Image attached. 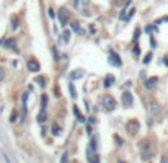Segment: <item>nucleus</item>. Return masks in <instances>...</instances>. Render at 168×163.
<instances>
[{
  "label": "nucleus",
  "mask_w": 168,
  "mask_h": 163,
  "mask_svg": "<svg viewBox=\"0 0 168 163\" xmlns=\"http://www.w3.org/2000/svg\"><path fill=\"white\" fill-rule=\"evenodd\" d=\"M83 3H84V5H87V3H89V0H83Z\"/></svg>",
  "instance_id": "obj_33"
},
{
  "label": "nucleus",
  "mask_w": 168,
  "mask_h": 163,
  "mask_svg": "<svg viewBox=\"0 0 168 163\" xmlns=\"http://www.w3.org/2000/svg\"><path fill=\"white\" fill-rule=\"evenodd\" d=\"M164 62H165V65L168 67V55H167V56H164Z\"/></svg>",
  "instance_id": "obj_32"
},
{
  "label": "nucleus",
  "mask_w": 168,
  "mask_h": 163,
  "mask_svg": "<svg viewBox=\"0 0 168 163\" xmlns=\"http://www.w3.org/2000/svg\"><path fill=\"white\" fill-rule=\"evenodd\" d=\"M58 18H59V22L60 25H67L68 24V19H69V13L65 8H60L58 10Z\"/></svg>",
  "instance_id": "obj_4"
},
{
  "label": "nucleus",
  "mask_w": 168,
  "mask_h": 163,
  "mask_svg": "<svg viewBox=\"0 0 168 163\" xmlns=\"http://www.w3.org/2000/svg\"><path fill=\"white\" fill-rule=\"evenodd\" d=\"M67 159H68V154L65 153V154L62 156V159H60V163H67Z\"/></svg>",
  "instance_id": "obj_27"
},
{
  "label": "nucleus",
  "mask_w": 168,
  "mask_h": 163,
  "mask_svg": "<svg viewBox=\"0 0 168 163\" xmlns=\"http://www.w3.org/2000/svg\"><path fill=\"white\" fill-rule=\"evenodd\" d=\"M27 68L33 73H37V71H40V64L35 60H28L27 61Z\"/></svg>",
  "instance_id": "obj_6"
},
{
  "label": "nucleus",
  "mask_w": 168,
  "mask_h": 163,
  "mask_svg": "<svg viewBox=\"0 0 168 163\" xmlns=\"http://www.w3.org/2000/svg\"><path fill=\"white\" fill-rule=\"evenodd\" d=\"M139 128H140V125H139L137 120H130L128 125H127V129H128L130 134H137V132H139Z\"/></svg>",
  "instance_id": "obj_7"
},
{
  "label": "nucleus",
  "mask_w": 168,
  "mask_h": 163,
  "mask_svg": "<svg viewBox=\"0 0 168 163\" xmlns=\"http://www.w3.org/2000/svg\"><path fill=\"white\" fill-rule=\"evenodd\" d=\"M46 105H47V95L43 94L41 95V108H46Z\"/></svg>",
  "instance_id": "obj_20"
},
{
  "label": "nucleus",
  "mask_w": 168,
  "mask_h": 163,
  "mask_svg": "<svg viewBox=\"0 0 168 163\" xmlns=\"http://www.w3.org/2000/svg\"><path fill=\"white\" fill-rule=\"evenodd\" d=\"M49 17H50V18H55V10H53V9H49Z\"/></svg>",
  "instance_id": "obj_28"
},
{
  "label": "nucleus",
  "mask_w": 168,
  "mask_h": 163,
  "mask_svg": "<svg viewBox=\"0 0 168 163\" xmlns=\"http://www.w3.org/2000/svg\"><path fill=\"white\" fill-rule=\"evenodd\" d=\"M35 82H37L38 85L41 86V87H43L44 85H46V83H44V77H37V79H35Z\"/></svg>",
  "instance_id": "obj_25"
},
{
  "label": "nucleus",
  "mask_w": 168,
  "mask_h": 163,
  "mask_svg": "<svg viewBox=\"0 0 168 163\" xmlns=\"http://www.w3.org/2000/svg\"><path fill=\"white\" fill-rule=\"evenodd\" d=\"M128 10H130V12H128V15H127V17L124 18V21H125V22H128V21L131 19V17H133V15L136 13V8H130Z\"/></svg>",
  "instance_id": "obj_15"
},
{
  "label": "nucleus",
  "mask_w": 168,
  "mask_h": 163,
  "mask_svg": "<svg viewBox=\"0 0 168 163\" xmlns=\"http://www.w3.org/2000/svg\"><path fill=\"white\" fill-rule=\"evenodd\" d=\"M152 31H158V27H155V25H148L146 27V33H152Z\"/></svg>",
  "instance_id": "obj_21"
},
{
  "label": "nucleus",
  "mask_w": 168,
  "mask_h": 163,
  "mask_svg": "<svg viewBox=\"0 0 168 163\" xmlns=\"http://www.w3.org/2000/svg\"><path fill=\"white\" fill-rule=\"evenodd\" d=\"M87 159H89V163H100V159H99V154L96 153V139L93 138L90 145H89V150H87Z\"/></svg>",
  "instance_id": "obj_1"
},
{
  "label": "nucleus",
  "mask_w": 168,
  "mask_h": 163,
  "mask_svg": "<svg viewBox=\"0 0 168 163\" xmlns=\"http://www.w3.org/2000/svg\"><path fill=\"white\" fill-rule=\"evenodd\" d=\"M3 159H5V162H6V163H10V160H9V157H8L6 153H3Z\"/></svg>",
  "instance_id": "obj_30"
},
{
  "label": "nucleus",
  "mask_w": 168,
  "mask_h": 163,
  "mask_svg": "<svg viewBox=\"0 0 168 163\" xmlns=\"http://www.w3.org/2000/svg\"><path fill=\"white\" fill-rule=\"evenodd\" d=\"M102 105H103L106 110H114V108L117 107V102H115V99H114L111 95H103V96H102Z\"/></svg>",
  "instance_id": "obj_2"
},
{
  "label": "nucleus",
  "mask_w": 168,
  "mask_h": 163,
  "mask_svg": "<svg viewBox=\"0 0 168 163\" xmlns=\"http://www.w3.org/2000/svg\"><path fill=\"white\" fill-rule=\"evenodd\" d=\"M13 28H18V19H13V24H12Z\"/></svg>",
  "instance_id": "obj_31"
},
{
  "label": "nucleus",
  "mask_w": 168,
  "mask_h": 163,
  "mask_svg": "<svg viewBox=\"0 0 168 163\" xmlns=\"http://www.w3.org/2000/svg\"><path fill=\"white\" fill-rule=\"evenodd\" d=\"M15 120H16V110H13L12 114H10V117H9V122H12V123H13Z\"/></svg>",
  "instance_id": "obj_24"
},
{
  "label": "nucleus",
  "mask_w": 168,
  "mask_h": 163,
  "mask_svg": "<svg viewBox=\"0 0 168 163\" xmlns=\"http://www.w3.org/2000/svg\"><path fill=\"white\" fill-rule=\"evenodd\" d=\"M121 101H122V105H125V107H131V105H133V101H134V98H133L131 92L125 91V92H122V94H121Z\"/></svg>",
  "instance_id": "obj_5"
},
{
  "label": "nucleus",
  "mask_w": 168,
  "mask_h": 163,
  "mask_svg": "<svg viewBox=\"0 0 168 163\" xmlns=\"http://www.w3.org/2000/svg\"><path fill=\"white\" fill-rule=\"evenodd\" d=\"M114 82H115V76L114 74H108L106 77H105V87H109V86H112L114 85Z\"/></svg>",
  "instance_id": "obj_12"
},
{
  "label": "nucleus",
  "mask_w": 168,
  "mask_h": 163,
  "mask_svg": "<svg viewBox=\"0 0 168 163\" xmlns=\"http://www.w3.org/2000/svg\"><path fill=\"white\" fill-rule=\"evenodd\" d=\"M151 110H152V113H153V114H158V113H161V108L156 105V104H152V105H151Z\"/></svg>",
  "instance_id": "obj_19"
},
{
  "label": "nucleus",
  "mask_w": 168,
  "mask_h": 163,
  "mask_svg": "<svg viewBox=\"0 0 168 163\" xmlns=\"http://www.w3.org/2000/svg\"><path fill=\"white\" fill-rule=\"evenodd\" d=\"M68 87H69V92H71V96L72 98H77V91H75V87H74V85L69 82V85H68Z\"/></svg>",
  "instance_id": "obj_17"
},
{
  "label": "nucleus",
  "mask_w": 168,
  "mask_h": 163,
  "mask_svg": "<svg viewBox=\"0 0 168 163\" xmlns=\"http://www.w3.org/2000/svg\"><path fill=\"white\" fill-rule=\"evenodd\" d=\"M46 119H47V114H46V108H41V110L38 111V114H37V120L40 122V123H44V122H46Z\"/></svg>",
  "instance_id": "obj_13"
},
{
  "label": "nucleus",
  "mask_w": 168,
  "mask_h": 163,
  "mask_svg": "<svg viewBox=\"0 0 168 163\" xmlns=\"http://www.w3.org/2000/svg\"><path fill=\"white\" fill-rule=\"evenodd\" d=\"M72 111H74V114H75V117H77V120H78V122H81V123H83V122H86L84 116L81 114V113H80V110H78V107H77V105H74Z\"/></svg>",
  "instance_id": "obj_14"
},
{
  "label": "nucleus",
  "mask_w": 168,
  "mask_h": 163,
  "mask_svg": "<svg viewBox=\"0 0 168 163\" xmlns=\"http://www.w3.org/2000/svg\"><path fill=\"white\" fill-rule=\"evenodd\" d=\"M139 36H140V28H136V33H134V40L139 39Z\"/></svg>",
  "instance_id": "obj_26"
},
{
  "label": "nucleus",
  "mask_w": 168,
  "mask_h": 163,
  "mask_svg": "<svg viewBox=\"0 0 168 163\" xmlns=\"http://www.w3.org/2000/svg\"><path fill=\"white\" fill-rule=\"evenodd\" d=\"M133 52H134L136 55H139V53H140V49H139V46H137V45H136V48L133 49Z\"/></svg>",
  "instance_id": "obj_29"
},
{
  "label": "nucleus",
  "mask_w": 168,
  "mask_h": 163,
  "mask_svg": "<svg viewBox=\"0 0 168 163\" xmlns=\"http://www.w3.org/2000/svg\"><path fill=\"white\" fill-rule=\"evenodd\" d=\"M83 76H84L83 70H75V71H72V73L69 74V79H71V80H78V79H81Z\"/></svg>",
  "instance_id": "obj_9"
},
{
  "label": "nucleus",
  "mask_w": 168,
  "mask_h": 163,
  "mask_svg": "<svg viewBox=\"0 0 168 163\" xmlns=\"http://www.w3.org/2000/svg\"><path fill=\"white\" fill-rule=\"evenodd\" d=\"M156 83H158V77H156V76H152V77H149L144 82V86H146V89H153V87L156 86Z\"/></svg>",
  "instance_id": "obj_8"
},
{
  "label": "nucleus",
  "mask_w": 168,
  "mask_h": 163,
  "mask_svg": "<svg viewBox=\"0 0 168 163\" xmlns=\"http://www.w3.org/2000/svg\"><path fill=\"white\" fill-rule=\"evenodd\" d=\"M151 60H152V52H149V53L146 55V58L143 60V64H149V62H151Z\"/></svg>",
  "instance_id": "obj_23"
},
{
  "label": "nucleus",
  "mask_w": 168,
  "mask_h": 163,
  "mask_svg": "<svg viewBox=\"0 0 168 163\" xmlns=\"http://www.w3.org/2000/svg\"><path fill=\"white\" fill-rule=\"evenodd\" d=\"M164 22H168V15L159 18V19H156V21H155V25H158V24H164Z\"/></svg>",
  "instance_id": "obj_18"
},
{
  "label": "nucleus",
  "mask_w": 168,
  "mask_h": 163,
  "mask_svg": "<svg viewBox=\"0 0 168 163\" xmlns=\"http://www.w3.org/2000/svg\"><path fill=\"white\" fill-rule=\"evenodd\" d=\"M71 27H72V30L77 31V33H80V34H86V31L80 27V21H74V22H71Z\"/></svg>",
  "instance_id": "obj_11"
},
{
  "label": "nucleus",
  "mask_w": 168,
  "mask_h": 163,
  "mask_svg": "<svg viewBox=\"0 0 168 163\" xmlns=\"http://www.w3.org/2000/svg\"><path fill=\"white\" fill-rule=\"evenodd\" d=\"M62 39H64V42L65 43H68L69 42V39H71V31H69V30H65V31H64V36H62Z\"/></svg>",
  "instance_id": "obj_16"
},
{
  "label": "nucleus",
  "mask_w": 168,
  "mask_h": 163,
  "mask_svg": "<svg viewBox=\"0 0 168 163\" xmlns=\"http://www.w3.org/2000/svg\"><path fill=\"white\" fill-rule=\"evenodd\" d=\"M5 48H6V49H13V51H18V49H16V40H15V39L6 40V42H5Z\"/></svg>",
  "instance_id": "obj_10"
},
{
  "label": "nucleus",
  "mask_w": 168,
  "mask_h": 163,
  "mask_svg": "<svg viewBox=\"0 0 168 163\" xmlns=\"http://www.w3.org/2000/svg\"><path fill=\"white\" fill-rule=\"evenodd\" d=\"M52 134H53V135H59V134H60L58 125H53V128H52Z\"/></svg>",
  "instance_id": "obj_22"
},
{
  "label": "nucleus",
  "mask_w": 168,
  "mask_h": 163,
  "mask_svg": "<svg viewBox=\"0 0 168 163\" xmlns=\"http://www.w3.org/2000/svg\"><path fill=\"white\" fill-rule=\"evenodd\" d=\"M111 65H115V67H121V64H122V61L119 58V55H118L115 51H111L109 52V60H108Z\"/></svg>",
  "instance_id": "obj_3"
}]
</instances>
